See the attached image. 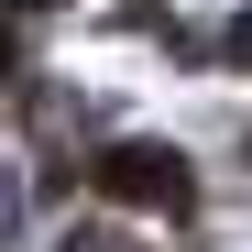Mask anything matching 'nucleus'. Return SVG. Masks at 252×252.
Listing matches in <instances>:
<instances>
[{"label":"nucleus","instance_id":"1","mask_svg":"<svg viewBox=\"0 0 252 252\" xmlns=\"http://www.w3.org/2000/svg\"><path fill=\"white\" fill-rule=\"evenodd\" d=\"M88 187L121 197V208H164V220L197 197V187H187V154H164V143H110V154L88 164Z\"/></svg>","mask_w":252,"mask_h":252},{"label":"nucleus","instance_id":"2","mask_svg":"<svg viewBox=\"0 0 252 252\" xmlns=\"http://www.w3.org/2000/svg\"><path fill=\"white\" fill-rule=\"evenodd\" d=\"M220 44H230V66H252V11H241V22L220 33Z\"/></svg>","mask_w":252,"mask_h":252}]
</instances>
